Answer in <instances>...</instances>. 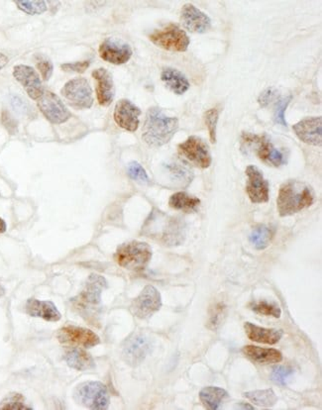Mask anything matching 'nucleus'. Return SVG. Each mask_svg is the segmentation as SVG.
Wrapping results in <instances>:
<instances>
[{
	"instance_id": "1",
	"label": "nucleus",
	"mask_w": 322,
	"mask_h": 410,
	"mask_svg": "<svg viewBox=\"0 0 322 410\" xmlns=\"http://www.w3.org/2000/svg\"><path fill=\"white\" fill-rule=\"evenodd\" d=\"M314 203V192L312 187L303 181H290L279 187L277 207L279 216H290Z\"/></svg>"
},
{
	"instance_id": "2",
	"label": "nucleus",
	"mask_w": 322,
	"mask_h": 410,
	"mask_svg": "<svg viewBox=\"0 0 322 410\" xmlns=\"http://www.w3.org/2000/svg\"><path fill=\"white\" fill-rule=\"evenodd\" d=\"M178 129L176 118L169 117L158 107H152L147 112L142 138L152 147H161L171 141Z\"/></svg>"
},
{
	"instance_id": "3",
	"label": "nucleus",
	"mask_w": 322,
	"mask_h": 410,
	"mask_svg": "<svg viewBox=\"0 0 322 410\" xmlns=\"http://www.w3.org/2000/svg\"><path fill=\"white\" fill-rule=\"evenodd\" d=\"M144 230L150 238L158 240L165 246L181 245L185 238V226L182 219L163 214H152Z\"/></svg>"
},
{
	"instance_id": "4",
	"label": "nucleus",
	"mask_w": 322,
	"mask_h": 410,
	"mask_svg": "<svg viewBox=\"0 0 322 410\" xmlns=\"http://www.w3.org/2000/svg\"><path fill=\"white\" fill-rule=\"evenodd\" d=\"M107 288L106 280L100 275H89L84 291L75 299H71L73 306L82 317H93V312L102 302V291Z\"/></svg>"
},
{
	"instance_id": "5",
	"label": "nucleus",
	"mask_w": 322,
	"mask_h": 410,
	"mask_svg": "<svg viewBox=\"0 0 322 410\" xmlns=\"http://www.w3.org/2000/svg\"><path fill=\"white\" fill-rule=\"evenodd\" d=\"M114 258L122 268L138 272L148 266L152 259V249L144 242L131 241L119 246Z\"/></svg>"
},
{
	"instance_id": "6",
	"label": "nucleus",
	"mask_w": 322,
	"mask_h": 410,
	"mask_svg": "<svg viewBox=\"0 0 322 410\" xmlns=\"http://www.w3.org/2000/svg\"><path fill=\"white\" fill-rule=\"evenodd\" d=\"M244 145L255 147L257 156L261 161L273 167H281L287 163V155L285 151L275 147L274 144L266 136L256 134L244 133L242 135Z\"/></svg>"
},
{
	"instance_id": "7",
	"label": "nucleus",
	"mask_w": 322,
	"mask_h": 410,
	"mask_svg": "<svg viewBox=\"0 0 322 410\" xmlns=\"http://www.w3.org/2000/svg\"><path fill=\"white\" fill-rule=\"evenodd\" d=\"M75 396L80 405L89 409H107L111 402L107 387L100 382H87L78 385Z\"/></svg>"
},
{
	"instance_id": "8",
	"label": "nucleus",
	"mask_w": 322,
	"mask_h": 410,
	"mask_svg": "<svg viewBox=\"0 0 322 410\" xmlns=\"http://www.w3.org/2000/svg\"><path fill=\"white\" fill-rule=\"evenodd\" d=\"M149 38L156 46L172 52H185L191 42L187 33L174 24L154 31Z\"/></svg>"
},
{
	"instance_id": "9",
	"label": "nucleus",
	"mask_w": 322,
	"mask_h": 410,
	"mask_svg": "<svg viewBox=\"0 0 322 410\" xmlns=\"http://www.w3.org/2000/svg\"><path fill=\"white\" fill-rule=\"evenodd\" d=\"M152 342L146 334H131L122 344V358L132 367L139 366L151 353Z\"/></svg>"
},
{
	"instance_id": "10",
	"label": "nucleus",
	"mask_w": 322,
	"mask_h": 410,
	"mask_svg": "<svg viewBox=\"0 0 322 410\" xmlns=\"http://www.w3.org/2000/svg\"><path fill=\"white\" fill-rule=\"evenodd\" d=\"M61 93L75 109H87L93 106V89L86 78H73L65 84Z\"/></svg>"
},
{
	"instance_id": "11",
	"label": "nucleus",
	"mask_w": 322,
	"mask_h": 410,
	"mask_svg": "<svg viewBox=\"0 0 322 410\" xmlns=\"http://www.w3.org/2000/svg\"><path fill=\"white\" fill-rule=\"evenodd\" d=\"M161 306L162 299L160 293L153 286H147L132 301L130 311L134 317L140 319H148L160 310Z\"/></svg>"
},
{
	"instance_id": "12",
	"label": "nucleus",
	"mask_w": 322,
	"mask_h": 410,
	"mask_svg": "<svg viewBox=\"0 0 322 410\" xmlns=\"http://www.w3.org/2000/svg\"><path fill=\"white\" fill-rule=\"evenodd\" d=\"M179 153L200 169H207L212 159L209 148L203 139L191 136L178 146Z\"/></svg>"
},
{
	"instance_id": "13",
	"label": "nucleus",
	"mask_w": 322,
	"mask_h": 410,
	"mask_svg": "<svg viewBox=\"0 0 322 410\" xmlns=\"http://www.w3.org/2000/svg\"><path fill=\"white\" fill-rule=\"evenodd\" d=\"M38 107L44 114L45 117L54 124H62L71 117V113L67 109L57 94L45 91L41 98L37 100Z\"/></svg>"
},
{
	"instance_id": "14",
	"label": "nucleus",
	"mask_w": 322,
	"mask_h": 410,
	"mask_svg": "<svg viewBox=\"0 0 322 410\" xmlns=\"http://www.w3.org/2000/svg\"><path fill=\"white\" fill-rule=\"evenodd\" d=\"M247 183L246 192L253 203H265L269 201L270 185L268 181L264 178L263 172L255 167L248 166L246 169Z\"/></svg>"
},
{
	"instance_id": "15",
	"label": "nucleus",
	"mask_w": 322,
	"mask_h": 410,
	"mask_svg": "<svg viewBox=\"0 0 322 410\" xmlns=\"http://www.w3.org/2000/svg\"><path fill=\"white\" fill-rule=\"evenodd\" d=\"M58 339L64 344L78 345L84 348H91L100 343V337L93 331L73 325L60 329Z\"/></svg>"
},
{
	"instance_id": "16",
	"label": "nucleus",
	"mask_w": 322,
	"mask_h": 410,
	"mask_svg": "<svg viewBox=\"0 0 322 410\" xmlns=\"http://www.w3.org/2000/svg\"><path fill=\"white\" fill-rule=\"evenodd\" d=\"M100 56L105 62H111L113 65H123L131 59V47L120 40L109 39L104 40L100 46Z\"/></svg>"
},
{
	"instance_id": "17",
	"label": "nucleus",
	"mask_w": 322,
	"mask_h": 410,
	"mask_svg": "<svg viewBox=\"0 0 322 410\" xmlns=\"http://www.w3.org/2000/svg\"><path fill=\"white\" fill-rule=\"evenodd\" d=\"M181 22L187 31L198 34L207 32L211 26L210 18L200 9L189 3L185 4L182 8Z\"/></svg>"
},
{
	"instance_id": "18",
	"label": "nucleus",
	"mask_w": 322,
	"mask_h": 410,
	"mask_svg": "<svg viewBox=\"0 0 322 410\" xmlns=\"http://www.w3.org/2000/svg\"><path fill=\"white\" fill-rule=\"evenodd\" d=\"M13 76L32 100H37L41 98L45 91L41 80L34 69L25 65H18L13 69Z\"/></svg>"
},
{
	"instance_id": "19",
	"label": "nucleus",
	"mask_w": 322,
	"mask_h": 410,
	"mask_svg": "<svg viewBox=\"0 0 322 410\" xmlns=\"http://www.w3.org/2000/svg\"><path fill=\"white\" fill-rule=\"evenodd\" d=\"M299 140L308 145L321 146L322 119L319 117H308L299 121L292 126Z\"/></svg>"
},
{
	"instance_id": "20",
	"label": "nucleus",
	"mask_w": 322,
	"mask_h": 410,
	"mask_svg": "<svg viewBox=\"0 0 322 410\" xmlns=\"http://www.w3.org/2000/svg\"><path fill=\"white\" fill-rule=\"evenodd\" d=\"M140 115V109L127 100H119L114 109V120L127 131L135 132L138 129Z\"/></svg>"
},
{
	"instance_id": "21",
	"label": "nucleus",
	"mask_w": 322,
	"mask_h": 410,
	"mask_svg": "<svg viewBox=\"0 0 322 410\" xmlns=\"http://www.w3.org/2000/svg\"><path fill=\"white\" fill-rule=\"evenodd\" d=\"M96 82V96L102 106H109L114 98V84L111 73L107 69H95L91 73Z\"/></svg>"
},
{
	"instance_id": "22",
	"label": "nucleus",
	"mask_w": 322,
	"mask_h": 410,
	"mask_svg": "<svg viewBox=\"0 0 322 410\" xmlns=\"http://www.w3.org/2000/svg\"><path fill=\"white\" fill-rule=\"evenodd\" d=\"M27 315L32 317H39L47 321H59L62 318L61 313L56 308L52 301H42L35 299L27 300L25 306Z\"/></svg>"
},
{
	"instance_id": "23",
	"label": "nucleus",
	"mask_w": 322,
	"mask_h": 410,
	"mask_svg": "<svg viewBox=\"0 0 322 410\" xmlns=\"http://www.w3.org/2000/svg\"><path fill=\"white\" fill-rule=\"evenodd\" d=\"M246 335L252 341L257 343H263V344L275 345L277 344L283 337V331L278 329L264 328L251 322H246L244 324Z\"/></svg>"
},
{
	"instance_id": "24",
	"label": "nucleus",
	"mask_w": 322,
	"mask_h": 410,
	"mask_svg": "<svg viewBox=\"0 0 322 410\" xmlns=\"http://www.w3.org/2000/svg\"><path fill=\"white\" fill-rule=\"evenodd\" d=\"M243 353L252 362L262 365L278 364L283 360L281 352L276 349L260 348L253 345L244 347Z\"/></svg>"
},
{
	"instance_id": "25",
	"label": "nucleus",
	"mask_w": 322,
	"mask_h": 410,
	"mask_svg": "<svg viewBox=\"0 0 322 410\" xmlns=\"http://www.w3.org/2000/svg\"><path fill=\"white\" fill-rule=\"evenodd\" d=\"M161 80L165 84V87L173 91L174 93L181 95L187 93L189 89V82L187 77L183 75L178 69L167 68L163 69L161 73Z\"/></svg>"
},
{
	"instance_id": "26",
	"label": "nucleus",
	"mask_w": 322,
	"mask_h": 410,
	"mask_svg": "<svg viewBox=\"0 0 322 410\" xmlns=\"http://www.w3.org/2000/svg\"><path fill=\"white\" fill-rule=\"evenodd\" d=\"M64 360L68 366L77 371H87L95 367V360L91 354L80 348L70 349L65 353Z\"/></svg>"
},
{
	"instance_id": "27",
	"label": "nucleus",
	"mask_w": 322,
	"mask_h": 410,
	"mask_svg": "<svg viewBox=\"0 0 322 410\" xmlns=\"http://www.w3.org/2000/svg\"><path fill=\"white\" fill-rule=\"evenodd\" d=\"M227 398V391L218 387H205L200 393V402L210 410L218 409Z\"/></svg>"
},
{
	"instance_id": "28",
	"label": "nucleus",
	"mask_w": 322,
	"mask_h": 410,
	"mask_svg": "<svg viewBox=\"0 0 322 410\" xmlns=\"http://www.w3.org/2000/svg\"><path fill=\"white\" fill-rule=\"evenodd\" d=\"M200 205L198 197L192 196L187 192H180L170 197L169 205L176 210L183 212H196Z\"/></svg>"
},
{
	"instance_id": "29",
	"label": "nucleus",
	"mask_w": 322,
	"mask_h": 410,
	"mask_svg": "<svg viewBox=\"0 0 322 410\" xmlns=\"http://www.w3.org/2000/svg\"><path fill=\"white\" fill-rule=\"evenodd\" d=\"M274 229L267 225H259L253 229L250 234V243L257 250H265L272 242L274 237Z\"/></svg>"
},
{
	"instance_id": "30",
	"label": "nucleus",
	"mask_w": 322,
	"mask_h": 410,
	"mask_svg": "<svg viewBox=\"0 0 322 410\" xmlns=\"http://www.w3.org/2000/svg\"><path fill=\"white\" fill-rule=\"evenodd\" d=\"M247 400L258 405V407H274L278 402L276 394L272 389H262V391H248L244 394Z\"/></svg>"
},
{
	"instance_id": "31",
	"label": "nucleus",
	"mask_w": 322,
	"mask_h": 410,
	"mask_svg": "<svg viewBox=\"0 0 322 410\" xmlns=\"http://www.w3.org/2000/svg\"><path fill=\"white\" fill-rule=\"evenodd\" d=\"M17 8L24 13L29 15H39L47 10V3L42 0H20L15 1Z\"/></svg>"
},
{
	"instance_id": "32",
	"label": "nucleus",
	"mask_w": 322,
	"mask_h": 410,
	"mask_svg": "<svg viewBox=\"0 0 322 410\" xmlns=\"http://www.w3.org/2000/svg\"><path fill=\"white\" fill-rule=\"evenodd\" d=\"M250 308L254 312L262 315H267V317L279 318L281 315V308L276 304H270L268 301L254 302L250 306Z\"/></svg>"
},
{
	"instance_id": "33",
	"label": "nucleus",
	"mask_w": 322,
	"mask_h": 410,
	"mask_svg": "<svg viewBox=\"0 0 322 410\" xmlns=\"http://www.w3.org/2000/svg\"><path fill=\"white\" fill-rule=\"evenodd\" d=\"M292 374H294V369L292 367L286 366L275 367L272 373H271V380L275 384L283 387V385H287L288 380L292 378Z\"/></svg>"
},
{
	"instance_id": "34",
	"label": "nucleus",
	"mask_w": 322,
	"mask_h": 410,
	"mask_svg": "<svg viewBox=\"0 0 322 410\" xmlns=\"http://www.w3.org/2000/svg\"><path fill=\"white\" fill-rule=\"evenodd\" d=\"M290 100H292V96L290 95L279 98V100H277L276 106H275V122L283 127H287V122H286L285 118V112L286 109H287L288 105L290 104Z\"/></svg>"
},
{
	"instance_id": "35",
	"label": "nucleus",
	"mask_w": 322,
	"mask_h": 410,
	"mask_svg": "<svg viewBox=\"0 0 322 410\" xmlns=\"http://www.w3.org/2000/svg\"><path fill=\"white\" fill-rule=\"evenodd\" d=\"M0 409H31V407H27L21 394H9L8 398L0 403Z\"/></svg>"
},
{
	"instance_id": "36",
	"label": "nucleus",
	"mask_w": 322,
	"mask_h": 410,
	"mask_svg": "<svg viewBox=\"0 0 322 410\" xmlns=\"http://www.w3.org/2000/svg\"><path fill=\"white\" fill-rule=\"evenodd\" d=\"M219 112L216 109H211L205 114V125L209 129L211 143L216 142V127H218Z\"/></svg>"
},
{
	"instance_id": "37",
	"label": "nucleus",
	"mask_w": 322,
	"mask_h": 410,
	"mask_svg": "<svg viewBox=\"0 0 322 410\" xmlns=\"http://www.w3.org/2000/svg\"><path fill=\"white\" fill-rule=\"evenodd\" d=\"M127 174L132 180L139 181L142 183H148L149 176L145 171L144 168L137 162H131L127 168Z\"/></svg>"
},
{
	"instance_id": "38",
	"label": "nucleus",
	"mask_w": 322,
	"mask_h": 410,
	"mask_svg": "<svg viewBox=\"0 0 322 410\" xmlns=\"http://www.w3.org/2000/svg\"><path fill=\"white\" fill-rule=\"evenodd\" d=\"M37 68L41 73L42 78L44 80H49L52 77L54 66L52 62L47 58L42 57V56H38L37 57Z\"/></svg>"
},
{
	"instance_id": "39",
	"label": "nucleus",
	"mask_w": 322,
	"mask_h": 410,
	"mask_svg": "<svg viewBox=\"0 0 322 410\" xmlns=\"http://www.w3.org/2000/svg\"><path fill=\"white\" fill-rule=\"evenodd\" d=\"M225 308L222 304H216L214 308H212L211 313L209 317V325L212 329H216L220 323L222 317H225Z\"/></svg>"
},
{
	"instance_id": "40",
	"label": "nucleus",
	"mask_w": 322,
	"mask_h": 410,
	"mask_svg": "<svg viewBox=\"0 0 322 410\" xmlns=\"http://www.w3.org/2000/svg\"><path fill=\"white\" fill-rule=\"evenodd\" d=\"M89 67V60H84V62H67V64L62 65L61 68L64 71H70V73H82L87 71Z\"/></svg>"
},
{
	"instance_id": "41",
	"label": "nucleus",
	"mask_w": 322,
	"mask_h": 410,
	"mask_svg": "<svg viewBox=\"0 0 322 410\" xmlns=\"http://www.w3.org/2000/svg\"><path fill=\"white\" fill-rule=\"evenodd\" d=\"M170 171L174 176V179H180V180H185V179L189 178V172L187 171L183 167H181L179 165H172L169 167Z\"/></svg>"
},
{
	"instance_id": "42",
	"label": "nucleus",
	"mask_w": 322,
	"mask_h": 410,
	"mask_svg": "<svg viewBox=\"0 0 322 410\" xmlns=\"http://www.w3.org/2000/svg\"><path fill=\"white\" fill-rule=\"evenodd\" d=\"M274 89H267V91H264V93L261 94L260 98H259V103H260L263 107L267 106V105L274 100Z\"/></svg>"
},
{
	"instance_id": "43",
	"label": "nucleus",
	"mask_w": 322,
	"mask_h": 410,
	"mask_svg": "<svg viewBox=\"0 0 322 410\" xmlns=\"http://www.w3.org/2000/svg\"><path fill=\"white\" fill-rule=\"evenodd\" d=\"M2 121H3V124L5 125L6 128L11 133H13L16 130V124H15L14 121L11 118V116L9 115L8 112H3V114H2Z\"/></svg>"
},
{
	"instance_id": "44",
	"label": "nucleus",
	"mask_w": 322,
	"mask_h": 410,
	"mask_svg": "<svg viewBox=\"0 0 322 410\" xmlns=\"http://www.w3.org/2000/svg\"><path fill=\"white\" fill-rule=\"evenodd\" d=\"M8 58L3 54L0 53V71L8 65Z\"/></svg>"
},
{
	"instance_id": "45",
	"label": "nucleus",
	"mask_w": 322,
	"mask_h": 410,
	"mask_svg": "<svg viewBox=\"0 0 322 410\" xmlns=\"http://www.w3.org/2000/svg\"><path fill=\"white\" fill-rule=\"evenodd\" d=\"M6 231V223H4L3 219L0 218V234Z\"/></svg>"
},
{
	"instance_id": "46",
	"label": "nucleus",
	"mask_w": 322,
	"mask_h": 410,
	"mask_svg": "<svg viewBox=\"0 0 322 410\" xmlns=\"http://www.w3.org/2000/svg\"><path fill=\"white\" fill-rule=\"evenodd\" d=\"M240 405H242V409H254V407H251V405H245L244 402H240Z\"/></svg>"
},
{
	"instance_id": "47",
	"label": "nucleus",
	"mask_w": 322,
	"mask_h": 410,
	"mask_svg": "<svg viewBox=\"0 0 322 410\" xmlns=\"http://www.w3.org/2000/svg\"><path fill=\"white\" fill-rule=\"evenodd\" d=\"M4 295V288L3 286H2V284H0V297H2V295Z\"/></svg>"
}]
</instances>
